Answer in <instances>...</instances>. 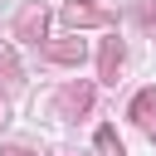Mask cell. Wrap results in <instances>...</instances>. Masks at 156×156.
I'll use <instances>...</instances> for the list:
<instances>
[{"label":"cell","mask_w":156,"mask_h":156,"mask_svg":"<svg viewBox=\"0 0 156 156\" xmlns=\"http://www.w3.org/2000/svg\"><path fill=\"white\" fill-rule=\"evenodd\" d=\"M112 20H117V10H112L107 0H68V5H63V24H68V29H93V24L107 29Z\"/></svg>","instance_id":"6da1fadb"},{"label":"cell","mask_w":156,"mask_h":156,"mask_svg":"<svg viewBox=\"0 0 156 156\" xmlns=\"http://www.w3.org/2000/svg\"><path fill=\"white\" fill-rule=\"evenodd\" d=\"M93 107V83H68V88H58V98H54V112L58 117H83Z\"/></svg>","instance_id":"7a4b0ae2"},{"label":"cell","mask_w":156,"mask_h":156,"mask_svg":"<svg viewBox=\"0 0 156 156\" xmlns=\"http://www.w3.org/2000/svg\"><path fill=\"white\" fill-rule=\"evenodd\" d=\"M44 29H49V10H44V5H24V10L15 15V34H20V39H34V44H39Z\"/></svg>","instance_id":"3957f363"},{"label":"cell","mask_w":156,"mask_h":156,"mask_svg":"<svg viewBox=\"0 0 156 156\" xmlns=\"http://www.w3.org/2000/svg\"><path fill=\"white\" fill-rule=\"evenodd\" d=\"M122 63H127V49H122V39H102V54H98V73H102L107 83H117Z\"/></svg>","instance_id":"277c9868"},{"label":"cell","mask_w":156,"mask_h":156,"mask_svg":"<svg viewBox=\"0 0 156 156\" xmlns=\"http://www.w3.org/2000/svg\"><path fill=\"white\" fill-rule=\"evenodd\" d=\"M132 122H136L141 132H156V88H141V93L132 98Z\"/></svg>","instance_id":"5b68a950"},{"label":"cell","mask_w":156,"mask_h":156,"mask_svg":"<svg viewBox=\"0 0 156 156\" xmlns=\"http://www.w3.org/2000/svg\"><path fill=\"white\" fill-rule=\"evenodd\" d=\"M44 54H49L54 63H83L88 44H83V39H49V44H44Z\"/></svg>","instance_id":"8992f818"},{"label":"cell","mask_w":156,"mask_h":156,"mask_svg":"<svg viewBox=\"0 0 156 156\" xmlns=\"http://www.w3.org/2000/svg\"><path fill=\"white\" fill-rule=\"evenodd\" d=\"M93 146H98V156H127V146H122V136H117L112 127H98Z\"/></svg>","instance_id":"52a82bcc"},{"label":"cell","mask_w":156,"mask_h":156,"mask_svg":"<svg viewBox=\"0 0 156 156\" xmlns=\"http://www.w3.org/2000/svg\"><path fill=\"white\" fill-rule=\"evenodd\" d=\"M132 15H136V24H146V29H151V24H156V0H136V5H132Z\"/></svg>","instance_id":"ba28073f"},{"label":"cell","mask_w":156,"mask_h":156,"mask_svg":"<svg viewBox=\"0 0 156 156\" xmlns=\"http://www.w3.org/2000/svg\"><path fill=\"white\" fill-rule=\"evenodd\" d=\"M0 78H20V63H15V54L0 44Z\"/></svg>","instance_id":"9c48e42d"},{"label":"cell","mask_w":156,"mask_h":156,"mask_svg":"<svg viewBox=\"0 0 156 156\" xmlns=\"http://www.w3.org/2000/svg\"><path fill=\"white\" fill-rule=\"evenodd\" d=\"M0 156H34V151H24V146H5Z\"/></svg>","instance_id":"30bf717a"},{"label":"cell","mask_w":156,"mask_h":156,"mask_svg":"<svg viewBox=\"0 0 156 156\" xmlns=\"http://www.w3.org/2000/svg\"><path fill=\"white\" fill-rule=\"evenodd\" d=\"M5 122H10V112H5V102H0V132H5Z\"/></svg>","instance_id":"8fae6325"}]
</instances>
